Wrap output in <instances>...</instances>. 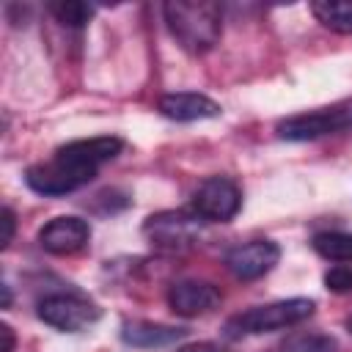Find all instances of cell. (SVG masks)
Segmentation results:
<instances>
[{
  "label": "cell",
  "instance_id": "obj_2",
  "mask_svg": "<svg viewBox=\"0 0 352 352\" xmlns=\"http://www.w3.org/2000/svg\"><path fill=\"white\" fill-rule=\"evenodd\" d=\"M162 16L173 41L190 52H209L223 33V8L212 0H170L162 6Z\"/></svg>",
  "mask_w": 352,
  "mask_h": 352
},
{
  "label": "cell",
  "instance_id": "obj_9",
  "mask_svg": "<svg viewBox=\"0 0 352 352\" xmlns=\"http://www.w3.org/2000/svg\"><path fill=\"white\" fill-rule=\"evenodd\" d=\"M220 302H223V294L209 280L184 278V280H173L168 286V308L176 316H184V319L212 314Z\"/></svg>",
  "mask_w": 352,
  "mask_h": 352
},
{
  "label": "cell",
  "instance_id": "obj_14",
  "mask_svg": "<svg viewBox=\"0 0 352 352\" xmlns=\"http://www.w3.org/2000/svg\"><path fill=\"white\" fill-rule=\"evenodd\" d=\"M311 245L327 261L352 264V234L349 231H322L311 239Z\"/></svg>",
  "mask_w": 352,
  "mask_h": 352
},
{
  "label": "cell",
  "instance_id": "obj_19",
  "mask_svg": "<svg viewBox=\"0 0 352 352\" xmlns=\"http://www.w3.org/2000/svg\"><path fill=\"white\" fill-rule=\"evenodd\" d=\"M176 352H228V349L220 346V344H214V341H195V344H184V346H179Z\"/></svg>",
  "mask_w": 352,
  "mask_h": 352
},
{
  "label": "cell",
  "instance_id": "obj_1",
  "mask_svg": "<svg viewBox=\"0 0 352 352\" xmlns=\"http://www.w3.org/2000/svg\"><path fill=\"white\" fill-rule=\"evenodd\" d=\"M124 148V140L116 135L80 138L72 140L44 162H36L25 170V182L38 195H69L91 184L99 168L116 160Z\"/></svg>",
  "mask_w": 352,
  "mask_h": 352
},
{
  "label": "cell",
  "instance_id": "obj_8",
  "mask_svg": "<svg viewBox=\"0 0 352 352\" xmlns=\"http://www.w3.org/2000/svg\"><path fill=\"white\" fill-rule=\"evenodd\" d=\"M280 258V248L272 239H250L234 245L226 253V270L239 280H256L267 275Z\"/></svg>",
  "mask_w": 352,
  "mask_h": 352
},
{
  "label": "cell",
  "instance_id": "obj_7",
  "mask_svg": "<svg viewBox=\"0 0 352 352\" xmlns=\"http://www.w3.org/2000/svg\"><path fill=\"white\" fill-rule=\"evenodd\" d=\"M352 126V107H322L311 113H300L292 118H283L275 132L280 140H316L333 132H341Z\"/></svg>",
  "mask_w": 352,
  "mask_h": 352
},
{
  "label": "cell",
  "instance_id": "obj_16",
  "mask_svg": "<svg viewBox=\"0 0 352 352\" xmlns=\"http://www.w3.org/2000/svg\"><path fill=\"white\" fill-rule=\"evenodd\" d=\"M267 352H336V338L322 336V333H311V336H294Z\"/></svg>",
  "mask_w": 352,
  "mask_h": 352
},
{
  "label": "cell",
  "instance_id": "obj_10",
  "mask_svg": "<svg viewBox=\"0 0 352 352\" xmlns=\"http://www.w3.org/2000/svg\"><path fill=\"white\" fill-rule=\"evenodd\" d=\"M88 242H91V226H88V220L74 217V214L52 217L38 231V245L52 256H74V253L85 250Z\"/></svg>",
  "mask_w": 352,
  "mask_h": 352
},
{
  "label": "cell",
  "instance_id": "obj_12",
  "mask_svg": "<svg viewBox=\"0 0 352 352\" xmlns=\"http://www.w3.org/2000/svg\"><path fill=\"white\" fill-rule=\"evenodd\" d=\"M184 336H187L184 327L160 324V322H148V319H126L121 324V341L129 346H165Z\"/></svg>",
  "mask_w": 352,
  "mask_h": 352
},
{
  "label": "cell",
  "instance_id": "obj_13",
  "mask_svg": "<svg viewBox=\"0 0 352 352\" xmlns=\"http://www.w3.org/2000/svg\"><path fill=\"white\" fill-rule=\"evenodd\" d=\"M311 14L327 30L341 33V36H352V0H322V3H311Z\"/></svg>",
  "mask_w": 352,
  "mask_h": 352
},
{
  "label": "cell",
  "instance_id": "obj_18",
  "mask_svg": "<svg viewBox=\"0 0 352 352\" xmlns=\"http://www.w3.org/2000/svg\"><path fill=\"white\" fill-rule=\"evenodd\" d=\"M0 226H3V234H0V248H8L11 239H14V228H16V220H14V212L8 206H3L0 212Z\"/></svg>",
  "mask_w": 352,
  "mask_h": 352
},
{
  "label": "cell",
  "instance_id": "obj_11",
  "mask_svg": "<svg viewBox=\"0 0 352 352\" xmlns=\"http://www.w3.org/2000/svg\"><path fill=\"white\" fill-rule=\"evenodd\" d=\"M157 110L170 118V121H204V118H217L223 110L214 99L195 94V91H176V94H165L157 102Z\"/></svg>",
  "mask_w": 352,
  "mask_h": 352
},
{
  "label": "cell",
  "instance_id": "obj_6",
  "mask_svg": "<svg viewBox=\"0 0 352 352\" xmlns=\"http://www.w3.org/2000/svg\"><path fill=\"white\" fill-rule=\"evenodd\" d=\"M201 217L192 212H157L143 223V234L154 248L187 250L201 239Z\"/></svg>",
  "mask_w": 352,
  "mask_h": 352
},
{
  "label": "cell",
  "instance_id": "obj_21",
  "mask_svg": "<svg viewBox=\"0 0 352 352\" xmlns=\"http://www.w3.org/2000/svg\"><path fill=\"white\" fill-rule=\"evenodd\" d=\"M0 289H3V308H8V305H11V286H8V283H3Z\"/></svg>",
  "mask_w": 352,
  "mask_h": 352
},
{
  "label": "cell",
  "instance_id": "obj_3",
  "mask_svg": "<svg viewBox=\"0 0 352 352\" xmlns=\"http://www.w3.org/2000/svg\"><path fill=\"white\" fill-rule=\"evenodd\" d=\"M314 308H316V302L311 297H289V300H275L267 305H253L242 314L228 316L223 324V333H226V338H245V336L286 330V327H294V324L311 319Z\"/></svg>",
  "mask_w": 352,
  "mask_h": 352
},
{
  "label": "cell",
  "instance_id": "obj_15",
  "mask_svg": "<svg viewBox=\"0 0 352 352\" xmlns=\"http://www.w3.org/2000/svg\"><path fill=\"white\" fill-rule=\"evenodd\" d=\"M50 14L66 25V28H85L94 16V6L91 3H80V0H60V3H50L47 6Z\"/></svg>",
  "mask_w": 352,
  "mask_h": 352
},
{
  "label": "cell",
  "instance_id": "obj_22",
  "mask_svg": "<svg viewBox=\"0 0 352 352\" xmlns=\"http://www.w3.org/2000/svg\"><path fill=\"white\" fill-rule=\"evenodd\" d=\"M344 324H346V330H349V333H352V316H349V319H346V322H344Z\"/></svg>",
  "mask_w": 352,
  "mask_h": 352
},
{
  "label": "cell",
  "instance_id": "obj_4",
  "mask_svg": "<svg viewBox=\"0 0 352 352\" xmlns=\"http://www.w3.org/2000/svg\"><path fill=\"white\" fill-rule=\"evenodd\" d=\"M36 314L44 324L60 330V333H80L99 322L102 308L77 292H55L44 294L36 305Z\"/></svg>",
  "mask_w": 352,
  "mask_h": 352
},
{
  "label": "cell",
  "instance_id": "obj_5",
  "mask_svg": "<svg viewBox=\"0 0 352 352\" xmlns=\"http://www.w3.org/2000/svg\"><path fill=\"white\" fill-rule=\"evenodd\" d=\"M190 209L204 223H228L242 209V190L228 176H209L192 192Z\"/></svg>",
  "mask_w": 352,
  "mask_h": 352
},
{
  "label": "cell",
  "instance_id": "obj_17",
  "mask_svg": "<svg viewBox=\"0 0 352 352\" xmlns=\"http://www.w3.org/2000/svg\"><path fill=\"white\" fill-rule=\"evenodd\" d=\"M324 286L336 294H344V292H352V267L346 264H336L324 272Z\"/></svg>",
  "mask_w": 352,
  "mask_h": 352
},
{
  "label": "cell",
  "instance_id": "obj_20",
  "mask_svg": "<svg viewBox=\"0 0 352 352\" xmlns=\"http://www.w3.org/2000/svg\"><path fill=\"white\" fill-rule=\"evenodd\" d=\"M0 336H3V349L0 352H14V330H11V324H0Z\"/></svg>",
  "mask_w": 352,
  "mask_h": 352
}]
</instances>
